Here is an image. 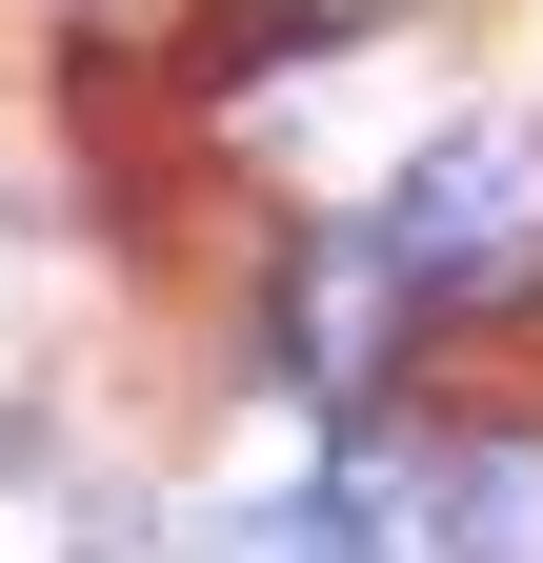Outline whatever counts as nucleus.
<instances>
[{
    "label": "nucleus",
    "mask_w": 543,
    "mask_h": 563,
    "mask_svg": "<svg viewBox=\"0 0 543 563\" xmlns=\"http://www.w3.org/2000/svg\"><path fill=\"white\" fill-rule=\"evenodd\" d=\"M201 563H343V523H322V504H262V523H222Z\"/></svg>",
    "instance_id": "39448f33"
},
{
    "label": "nucleus",
    "mask_w": 543,
    "mask_h": 563,
    "mask_svg": "<svg viewBox=\"0 0 543 563\" xmlns=\"http://www.w3.org/2000/svg\"><path fill=\"white\" fill-rule=\"evenodd\" d=\"M443 543L463 563H543V443H463L443 463Z\"/></svg>",
    "instance_id": "7ed1b4c3"
},
{
    "label": "nucleus",
    "mask_w": 543,
    "mask_h": 563,
    "mask_svg": "<svg viewBox=\"0 0 543 563\" xmlns=\"http://www.w3.org/2000/svg\"><path fill=\"white\" fill-rule=\"evenodd\" d=\"M383 322H402V262H383V222L282 262V383H302V402H363V383H383Z\"/></svg>",
    "instance_id": "f03ea898"
},
{
    "label": "nucleus",
    "mask_w": 543,
    "mask_h": 563,
    "mask_svg": "<svg viewBox=\"0 0 543 563\" xmlns=\"http://www.w3.org/2000/svg\"><path fill=\"white\" fill-rule=\"evenodd\" d=\"M0 563H101V504H81V483H41L21 443H0Z\"/></svg>",
    "instance_id": "20e7f679"
},
{
    "label": "nucleus",
    "mask_w": 543,
    "mask_h": 563,
    "mask_svg": "<svg viewBox=\"0 0 543 563\" xmlns=\"http://www.w3.org/2000/svg\"><path fill=\"white\" fill-rule=\"evenodd\" d=\"M383 262H402V302H543V141L523 121H443L383 181Z\"/></svg>",
    "instance_id": "f257e3e1"
}]
</instances>
